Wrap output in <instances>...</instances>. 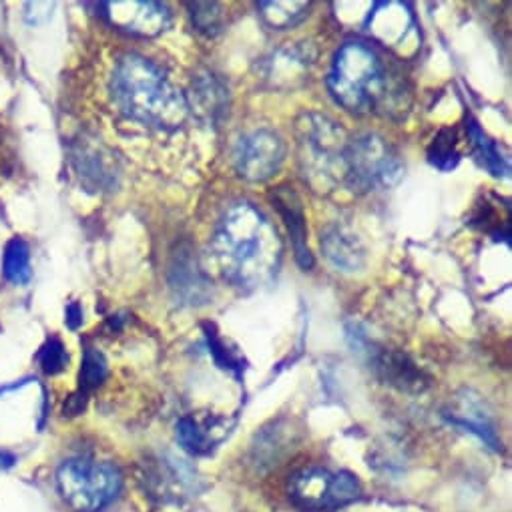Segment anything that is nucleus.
<instances>
[{
    "label": "nucleus",
    "mask_w": 512,
    "mask_h": 512,
    "mask_svg": "<svg viewBox=\"0 0 512 512\" xmlns=\"http://www.w3.org/2000/svg\"><path fill=\"white\" fill-rule=\"evenodd\" d=\"M428 161L440 171H452L460 163L458 139L454 129H440L428 147Z\"/></svg>",
    "instance_id": "nucleus-21"
},
{
    "label": "nucleus",
    "mask_w": 512,
    "mask_h": 512,
    "mask_svg": "<svg viewBox=\"0 0 512 512\" xmlns=\"http://www.w3.org/2000/svg\"><path fill=\"white\" fill-rule=\"evenodd\" d=\"M404 163L380 135L364 133L350 139L344 153V183L360 193L390 189L400 181Z\"/></svg>",
    "instance_id": "nucleus-4"
},
{
    "label": "nucleus",
    "mask_w": 512,
    "mask_h": 512,
    "mask_svg": "<svg viewBox=\"0 0 512 512\" xmlns=\"http://www.w3.org/2000/svg\"><path fill=\"white\" fill-rule=\"evenodd\" d=\"M205 336H207V344H209V354L213 356L215 364H217L219 368H223V370L233 372L235 376H241V372L245 370V360L237 354V350H231V348L225 344V340H221V338H219L215 332H211L209 328H207Z\"/></svg>",
    "instance_id": "nucleus-23"
},
{
    "label": "nucleus",
    "mask_w": 512,
    "mask_h": 512,
    "mask_svg": "<svg viewBox=\"0 0 512 512\" xmlns=\"http://www.w3.org/2000/svg\"><path fill=\"white\" fill-rule=\"evenodd\" d=\"M185 99L189 113H197L199 119L209 125L221 123L229 111V91L221 79L211 73L193 77L191 93Z\"/></svg>",
    "instance_id": "nucleus-10"
},
{
    "label": "nucleus",
    "mask_w": 512,
    "mask_h": 512,
    "mask_svg": "<svg viewBox=\"0 0 512 512\" xmlns=\"http://www.w3.org/2000/svg\"><path fill=\"white\" fill-rule=\"evenodd\" d=\"M65 322H67V326L71 330H77L83 324V310H81V306L77 302L67 306V320Z\"/></svg>",
    "instance_id": "nucleus-28"
},
{
    "label": "nucleus",
    "mask_w": 512,
    "mask_h": 512,
    "mask_svg": "<svg viewBox=\"0 0 512 512\" xmlns=\"http://www.w3.org/2000/svg\"><path fill=\"white\" fill-rule=\"evenodd\" d=\"M360 496V482L350 472L332 476V506H344Z\"/></svg>",
    "instance_id": "nucleus-26"
},
{
    "label": "nucleus",
    "mask_w": 512,
    "mask_h": 512,
    "mask_svg": "<svg viewBox=\"0 0 512 512\" xmlns=\"http://www.w3.org/2000/svg\"><path fill=\"white\" fill-rule=\"evenodd\" d=\"M326 83L334 101L356 115L394 109L404 97L394 93L396 81L380 55L364 43H346L336 53Z\"/></svg>",
    "instance_id": "nucleus-3"
},
{
    "label": "nucleus",
    "mask_w": 512,
    "mask_h": 512,
    "mask_svg": "<svg viewBox=\"0 0 512 512\" xmlns=\"http://www.w3.org/2000/svg\"><path fill=\"white\" fill-rule=\"evenodd\" d=\"M298 139L306 173L324 183L344 181V153L350 139L338 123L322 115H304L298 123Z\"/></svg>",
    "instance_id": "nucleus-6"
},
{
    "label": "nucleus",
    "mask_w": 512,
    "mask_h": 512,
    "mask_svg": "<svg viewBox=\"0 0 512 512\" xmlns=\"http://www.w3.org/2000/svg\"><path fill=\"white\" fill-rule=\"evenodd\" d=\"M466 133H468V139L474 147V155L476 159L480 161V165L492 175V177H508L510 173V165H508V159L500 153V147L496 141H492L480 127L476 121H468L466 125Z\"/></svg>",
    "instance_id": "nucleus-17"
},
{
    "label": "nucleus",
    "mask_w": 512,
    "mask_h": 512,
    "mask_svg": "<svg viewBox=\"0 0 512 512\" xmlns=\"http://www.w3.org/2000/svg\"><path fill=\"white\" fill-rule=\"evenodd\" d=\"M111 91L119 109L143 125L173 131L189 117L185 95L153 61L141 55L119 59Z\"/></svg>",
    "instance_id": "nucleus-2"
},
{
    "label": "nucleus",
    "mask_w": 512,
    "mask_h": 512,
    "mask_svg": "<svg viewBox=\"0 0 512 512\" xmlns=\"http://www.w3.org/2000/svg\"><path fill=\"white\" fill-rule=\"evenodd\" d=\"M322 251L328 262L342 272H358L366 266V247L360 237L342 225L322 231Z\"/></svg>",
    "instance_id": "nucleus-12"
},
{
    "label": "nucleus",
    "mask_w": 512,
    "mask_h": 512,
    "mask_svg": "<svg viewBox=\"0 0 512 512\" xmlns=\"http://www.w3.org/2000/svg\"><path fill=\"white\" fill-rule=\"evenodd\" d=\"M312 5L310 3H284V0H276V3H260L258 11L262 21L274 29V31H286L296 25H300L310 15Z\"/></svg>",
    "instance_id": "nucleus-18"
},
{
    "label": "nucleus",
    "mask_w": 512,
    "mask_h": 512,
    "mask_svg": "<svg viewBox=\"0 0 512 512\" xmlns=\"http://www.w3.org/2000/svg\"><path fill=\"white\" fill-rule=\"evenodd\" d=\"M372 366L382 382L402 392H422L428 386L422 370L402 352L376 350L372 354Z\"/></svg>",
    "instance_id": "nucleus-13"
},
{
    "label": "nucleus",
    "mask_w": 512,
    "mask_h": 512,
    "mask_svg": "<svg viewBox=\"0 0 512 512\" xmlns=\"http://www.w3.org/2000/svg\"><path fill=\"white\" fill-rule=\"evenodd\" d=\"M121 482V472L113 464L91 458H71L57 472L59 492L77 512H99L109 506Z\"/></svg>",
    "instance_id": "nucleus-5"
},
{
    "label": "nucleus",
    "mask_w": 512,
    "mask_h": 512,
    "mask_svg": "<svg viewBox=\"0 0 512 512\" xmlns=\"http://www.w3.org/2000/svg\"><path fill=\"white\" fill-rule=\"evenodd\" d=\"M3 272L5 278L15 286H27L33 278L31 270V249L25 239L13 237L5 247L3 258Z\"/></svg>",
    "instance_id": "nucleus-19"
},
{
    "label": "nucleus",
    "mask_w": 512,
    "mask_h": 512,
    "mask_svg": "<svg viewBox=\"0 0 512 512\" xmlns=\"http://www.w3.org/2000/svg\"><path fill=\"white\" fill-rule=\"evenodd\" d=\"M73 161L79 175L95 187H113L117 165L113 153L105 145L81 141L73 151Z\"/></svg>",
    "instance_id": "nucleus-14"
},
{
    "label": "nucleus",
    "mask_w": 512,
    "mask_h": 512,
    "mask_svg": "<svg viewBox=\"0 0 512 512\" xmlns=\"http://www.w3.org/2000/svg\"><path fill=\"white\" fill-rule=\"evenodd\" d=\"M332 476L324 468L298 472L290 482L292 500L306 510H322L332 506Z\"/></svg>",
    "instance_id": "nucleus-15"
},
{
    "label": "nucleus",
    "mask_w": 512,
    "mask_h": 512,
    "mask_svg": "<svg viewBox=\"0 0 512 512\" xmlns=\"http://www.w3.org/2000/svg\"><path fill=\"white\" fill-rule=\"evenodd\" d=\"M15 464V456L9 454V452H0V466L3 468H9Z\"/></svg>",
    "instance_id": "nucleus-29"
},
{
    "label": "nucleus",
    "mask_w": 512,
    "mask_h": 512,
    "mask_svg": "<svg viewBox=\"0 0 512 512\" xmlns=\"http://www.w3.org/2000/svg\"><path fill=\"white\" fill-rule=\"evenodd\" d=\"M211 253L229 284L253 292L278 276L284 241L262 209L249 201H237L219 219L211 237Z\"/></svg>",
    "instance_id": "nucleus-1"
},
{
    "label": "nucleus",
    "mask_w": 512,
    "mask_h": 512,
    "mask_svg": "<svg viewBox=\"0 0 512 512\" xmlns=\"http://www.w3.org/2000/svg\"><path fill=\"white\" fill-rule=\"evenodd\" d=\"M366 29L386 47L400 49L402 43L414 35V21L406 5L400 3H382L370 13Z\"/></svg>",
    "instance_id": "nucleus-11"
},
{
    "label": "nucleus",
    "mask_w": 512,
    "mask_h": 512,
    "mask_svg": "<svg viewBox=\"0 0 512 512\" xmlns=\"http://www.w3.org/2000/svg\"><path fill=\"white\" fill-rule=\"evenodd\" d=\"M85 404H87V394L83 392H77L73 394L67 402H65V416H77L85 410Z\"/></svg>",
    "instance_id": "nucleus-27"
},
{
    "label": "nucleus",
    "mask_w": 512,
    "mask_h": 512,
    "mask_svg": "<svg viewBox=\"0 0 512 512\" xmlns=\"http://www.w3.org/2000/svg\"><path fill=\"white\" fill-rule=\"evenodd\" d=\"M468 223L492 235L496 241L504 239L506 243H510V207L508 201L498 195L486 193L482 201L476 203Z\"/></svg>",
    "instance_id": "nucleus-16"
},
{
    "label": "nucleus",
    "mask_w": 512,
    "mask_h": 512,
    "mask_svg": "<svg viewBox=\"0 0 512 512\" xmlns=\"http://www.w3.org/2000/svg\"><path fill=\"white\" fill-rule=\"evenodd\" d=\"M286 159L282 137L270 129H255L243 135L235 147V171L249 183L272 179Z\"/></svg>",
    "instance_id": "nucleus-7"
},
{
    "label": "nucleus",
    "mask_w": 512,
    "mask_h": 512,
    "mask_svg": "<svg viewBox=\"0 0 512 512\" xmlns=\"http://www.w3.org/2000/svg\"><path fill=\"white\" fill-rule=\"evenodd\" d=\"M37 358H39V364H41L43 372L49 374V376L61 374L67 368V364H69L67 348H65V344L59 338L47 340Z\"/></svg>",
    "instance_id": "nucleus-25"
},
{
    "label": "nucleus",
    "mask_w": 512,
    "mask_h": 512,
    "mask_svg": "<svg viewBox=\"0 0 512 512\" xmlns=\"http://www.w3.org/2000/svg\"><path fill=\"white\" fill-rule=\"evenodd\" d=\"M191 9V17H193V25L197 27L199 33L207 35V37H215L221 27H223V15H221V7L215 3H197V5H189Z\"/></svg>",
    "instance_id": "nucleus-24"
},
{
    "label": "nucleus",
    "mask_w": 512,
    "mask_h": 512,
    "mask_svg": "<svg viewBox=\"0 0 512 512\" xmlns=\"http://www.w3.org/2000/svg\"><path fill=\"white\" fill-rule=\"evenodd\" d=\"M109 374V366L105 356L93 348L87 346L83 352V364H81V372H79V392L89 394L91 390L99 388Z\"/></svg>",
    "instance_id": "nucleus-22"
},
{
    "label": "nucleus",
    "mask_w": 512,
    "mask_h": 512,
    "mask_svg": "<svg viewBox=\"0 0 512 512\" xmlns=\"http://www.w3.org/2000/svg\"><path fill=\"white\" fill-rule=\"evenodd\" d=\"M175 434H177V440H179L181 448L187 450L193 456L209 454L211 448H213L211 434L191 416L179 418V422L175 426Z\"/></svg>",
    "instance_id": "nucleus-20"
},
{
    "label": "nucleus",
    "mask_w": 512,
    "mask_h": 512,
    "mask_svg": "<svg viewBox=\"0 0 512 512\" xmlns=\"http://www.w3.org/2000/svg\"><path fill=\"white\" fill-rule=\"evenodd\" d=\"M101 15L117 29L133 37H157L171 25V11L153 0H115L101 5Z\"/></svg>",
    "instance_id": "nucleus-8"
},
{
    "label": "nucleus",
    "mask_w": 512,
    "mask_h": 512,
    "mask_svg": "<svg viewBox=\"0 0 512 512\" xmlns=\"http://www.w3.org/2000/svg\"><path fill=\"white\" fill-rule=\"evenodd\" d=\"M270 201L274 203V207L280 211L290 239H292V247L296 253V262L302 270H312L314 266V255L308 247V231H306V215H304V205L300 195L294 191V187L290 185H280L270 193Z\"/></svg>",
    "instance_id": "nucleus-9"
}]
</instances>
